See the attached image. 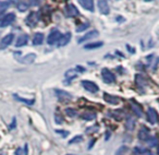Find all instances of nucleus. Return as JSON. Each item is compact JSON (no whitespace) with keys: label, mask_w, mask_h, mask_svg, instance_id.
Instances as JSON below:
<instances>
[{"label":"nucleus","mask_w":159,"mask_h":155,"mask_svg":"<svg viewBox=\"0 0 159 155\" xmlns=\"http://www.w3.org/2000/svg\"><path fill=\"white\" fill-rule=\"evenodd\" d=\"M16 21V14L14 13H8L3 16L2 18H0V27H7L11 25L12 23Z\"/></svg>","instance_id":"f257e3e1"},{"label":"nucleus","mask_w":159,"mask_h":155,"mask_svg":"<svg viewBox=\"0 0 159 155\" xmlns=\"http://www.w3.org/2000/svg\"><path fill=\"white\" fill-rule=\"evenodd\" d=\"M61 35L62 34L60 33L59 30H52V31L49 33V35L47 36V44L50 45V46L55 45L56 43H58V40L61 37Z\"/></svg>","instance_id":"f03ea898"},{"label":"nucleus","mask_w":159,"mask_h":155,"mask_svg":"<svg viewBox=\"0 0 159 155\" xmlns=\"http://www.w3.org/2000/svg\"><path fill=\"white\" fill-rule=\"evenodd\" d=\"M13 40H14V34L13 33L7 34V35H6L5 37H3L2 40H1V42H0V49H6V48H8V47H9L10 45L12 44Z\"/></svg>","instance_id":"7ed1b4c3"},{"label":"nucleus","mask_w":159,"mask_h":155,"mask_svg":"<svg viewBox=\"0 0 159 155\" xmlns=\"http://www.w3.org/2000/svg\"><path fill=\"white\" fill-rule=\"evenodd\" d=\"M82 87H84L86 91L91 92V93H97L99 87L96 83L92 82V81H89V80H84L82 81Z\"/></svg>","instance_id":"20e7f679"},{"label":"nucleus","mask_w":159,"mask_h":155,"mask_svg":"<svg viewBox=\"0 0 159 155\" xmlns=\"http://www.w3.org/2000/svg\"><path fill=\"white\" fill-rule=\"evenodd\" d=\"M102 77L106 83H113L116 81V77L109 69L104 68L102 70Z\"/></svg>","instance_id":"39448f33"},{"label":"nucleus","mask_w":159,"mask_h":155,"mask_svg":"<svg viewBox=\"0 0 159 155\" xmlns=\"http://www.w3.org/2000/svg\"><path fill=\"white\" fill-rule=\"evenodd\" d=\"M158 114H157V110L154 108V107H149L147 110V120L149 121V124H155L158 122Z\"/></svg>","instance_id":"423d86ee"},{"label":"nucleus","mask_w":159,"mask_h":155,"mask_svg":"<svg viewBox=\"0 0 159 155\" xmlns=\"http://www.w3.org/2000/svg\"><path fill=\"white\" fill-rule=\"evenodd\" d=\"M97 7L99 12L102 14H104V16H108L110 13V8H109V5L106 0H98Z\"/></svg>","instance_id":"0eeeda50"},{"label":"nucleus","mask_w":159,"mask_h":155,"mask_svg":"<svg viewBox=\"0 0 159 155\" xmlns=\"http://www.w3.org/2000/svg\"><path fill=\"white\" fill-rule=\"evenodd\" d=\"M64 12H66V16H70V18H73V16H77L80 14L77 8L75 7L74 5H72V3H69V5H66V7H64Z\"/></svg>","instance_id":"6e6552de"},{"label":"nucleus","mask_w":159,"mask_h":155,"mask_svg":"<svg viewBox=\"0 0 159 155\" xmlns=\"http://www.w3.org/2000/svg\"><path fill=\"white\" fill-rule=\"evenodd\" d=\"M25 23L29 25L30 27H34L38 23V14L36 12H31V13L27 16Z\"/></svg>","instance_id":"1a4fd4ad"},{"label":"nucleus","mask_w":159,"mask_h":155,"mask_svg":"<svg viewBox=\"0 0 159 155\" xmlns=\"http://www.w3.org/2000/svg\"><path fill=\"white\" fill-rule=\"evenodd\" d=\"M98 34H99V32L98 31H96V30H92V31H89V33L85 34L84 36H82L81 38H79L77 43H79V44H82V43H84V42H87V40H92V38L98 36Z\"/></svg>","instance_id":"9d476101"},{"label":"nucleus","mask_w":159,"mask_h":155,"mask_svg":"<svg viewBox=\"0 0 159 155\" xmlns=\"http://www.w3.org/2000/svg\"><path fill=\"white\" fill-rule=\"evenodd\" d=\"M80 5L82 6L85 10L93 12L95 9V5H94V0H79Z\"/></svg>","instance_id":"9b49d317"},{"label":"nucleus","mask_w":159,"mask_h":155,"mask_svg":"<svg viewBox=\"0 0 159 155\" xmlns=\"http://www.w3.org/2000/svg\"><path fill=\"white\" fill-rule=\"evenodd\" d=\"M71 33H64V34H62L61 35V37L59 38V40H58V43H57V46L58 47H63V46H66V45H68L69 44V42L71 40Z\"/></svg>","instance_id":"f8f14e48"},{"label":"nucleus","mask_w":159,"mask_h":155,"mask_svg":"<svg viewBox=\"0 0 159 155\" xmlns=\"http://www.w3.org/2000/svg\"><path fill=\"white\" fill-rule=\"evenodd\" d=\"M104 100L106 103L111 104V105H118L120 103V98L118 97V96L111 95V94H108V93H104Z\"/></svg>","instance_id":"ddd939ff"},{"label":"nucleus","mask_w":159,"mask_h":155,"mask_svg":"<svg viewBox=\"0 0 159 155\" xmlns=\"http://www.w3.org/2000/svg\"><path fill=\"white\" fill-rule=\"evenodd\" d=\"M55 93L57 95V97L59 100H72V95L70 93H68L66 91H63V90H59V89H56L55 90Z\"/></svg>","instance_id":"4468645a"},{"label":"nucleus","mask_w":159,"mask_h":155,"mask_svg":"<svg viewBox=\"0 0 159 155\" xmlns=\"http://www.w3.org/2000/svg\"><path fill=\"white\" fill-rule=\"evenodd\" d=\"M137 138H139L141 141H144L146 142L147 141V139L149 138V130H148L146 127H142L141 129H139V134H137Z\"/></svg>","instance_id":"2eb2a0df"},{"label":"nucleus","mask_w":159,"mask_h":155,"mask_svg":"<svg viewBox=\"0 0 159 155\" xmlns=\"http://www.w3.org/2000/svg\"><path fill=\"white\" fill-rule=\"evenodd\" d=\"M131 108H132V111L137 117H142L143 116V109H142L141 105L137 104L135 101H131Z\"/></svg>","instance_id":"dca6fc26"},{"label":"nucleus","mask_w":159,"mask_h":155,"mask_svg":"<svg viewBox=\"0 0 159 155\" xmlns=\"http://www.w3.org/2000/svg\"><path fill=\"white\" fill-rule=\"evenodd\" d=\"M29 40H30L29 35H26V34H22V35L19 36L18 40H16V47H23V46H25V45H27Z\"/></svg>","instance_id":"f3484780"},{"label":"nucleus","mask_w":159,"mask_h":155,"mask_svg":"<svg viewBox=\"0 0 159 155\" xmlns=\"http://www.w3.org/2000/svg\"><path fill=\"white\" fill-rule=\"evenodd\" d=\"M35 59H36V55L33 53H31V54H27L26 56H24V57L21 58L20 62L23 64H30V63H33Z\"/></svg>","instance_id":"a211bd4d"},{"label":"nucleus","mask_w":159,"mask_h":155,"mask_svg":"<svg viewBox=\"0 0 159 155\" xmlns=\"http://www.w3.org/2000/svg\"><path fill=\"white\" fill-rule=\"evenodd\" d=\"M44 42V34L38 32V33H35L33 37V45L34 46H39V45L43 44Z\"/></svg>","instance_id":"6ab92c4d"},{"label":"nucleus","mask_w":159,"mask_h":155,"mask_svg":"<svg viewBox=\"0 0 159 155\" xmlns=\"http://www.w3.org/2000/svg\"><path fill=\"white\" fill-rule=\"evenodd\" d=\"M124 127H125V129H126V130H129V131L134 130V128H135V119H134V118H132L131 116H129V117L126 118V120H125Z\"/></svg>","instance_id":"aec40b11"},{"label":"nucleus","mask_w":159,"mask_h":155,"mask_svg":"<svg viewBox=\"0 0 159 155\" xmlns=\"http://www.w3.org/2000/svg\"><path fill=\"white\" fill-rule=\"evenodd\" d=\"M13 97H14V100H16V101H19V102H21V103H24V104H26V105H33L34 103H35V101L34 100H29V98H24V97H22V96H19V95H16V94H13Z\"/></svg>","instance_id":"412c9836"},{"label":"nucleus","mask_w":159,"mask_h":155,"mask_svg":"<svg viewBox=\"0 0 159 155\" xmlns=\"http://www.w3.org/2000/svg\"><path fill=\"white\" fill-rule=\"evenodd\" d=\"M104 45L102 42H95V43H89L84 46L85 49H96V48H100V47Z\"/></svg>","instance_id":"4be33fe9"},{"label":"nucleus","mask_w":159,"mask_h":155,"mask_svg":"<svg viewBox=\"0 0 159 155\" xmlns=\"http://www.w3.org/2000/svg\"><path fill=\"white\" fill-rule=\"evenodd\" d=\"M11 6V2L8 1V0H3V1H0V14L6 12V10H8Z\"/></svg>","instance_id":"5701e85b"},{"label":"nucleus","mask_w":159,"mask_h":155,"mask_svg":"<svg viewBox=\"0 0 159 155\" xmlns=\"http://www.w3.org/2000/svg\"><path fill=\"white\" fill-rule=\"evenodd\" d=\"M81 118L86 120V121H92V120L96 119V114L95 113H84V114H82Z\"/></svg>","instance_id":"b1692460"},{"label":"nucleus","mask_w":159,"mask_h":155,"mask_svg":"<svg viewBox=\"0 0 159 155\" xmlns=\"http://www.w3.org/2000/svg\"><path fill=\"white\" fill-rule=\"evenodd\" d=\"M64 113H66V115L68 116V117H71V118L76 117V115H77V111L75 110L74 108H70V107H68V108H66V110H64Z\"/></svg>","instance_id":"393cba45"},{"label":"nucleus","mask_w":159,"mask_h":155,"mask_svg":"<svg viewBox=\"0 0 159 155\" xmlns=\"http://www.w3.org/2000/svg\"><path fill=\"white\" fill-rule=\"evenodd\" d=\"M128 150H129L128 146H126V145H122V146H120V148H118L117 151H116L115 155H125L126 152H128Z\"/></svg>","instance_id":"a878e982"},{"label":"nucleus","mask_w":159,"mask_h":155,"mask_svg":"<svg viewBox=\"0 0 159 155\" xmlns=\"http://www.w3.org/2000/svg\"><path fill=\"white\" fill-rule=\"evenodd\" d=\"M146 142L148 143L149 148H154V146H156L157 144H158V140H157L156 137H149Z\"/></svg>","instance_id":"bb28decb"},{"label":"nucleus","mask_w":159,"mask_h":155,"mask_svg":"<svg viewBox=\"0 0 159 155\" xmlns=\"http://www.w3.org/2000/svg\"><path fill=\"white\" fill-rule=\"evenodd\" d=\"M27 8H29V5H27L25 1H19L18 2V9L20 10L21 12H24V11H26L27 10Z\"/></svg>","instance_id":"cd10ccee"},{"label":"nucleus","mask_w":159,"mask_h":155,"mask_svg":"<svg viewBox=\"0 0 159 155\" xmlns=\"http://www.w3.org/2000/svg\"><path fill=\"white\" fill-rule=\"evenodd\" d=\"M53 118H55V122H56L57 124H63L64 120H63V117H62L61 114L56 113V114H55V117H53Z\"/></svg>","instance_id":"c85d7f7f"},{"label":"nucleus","mask_w":159,"mask_h":155,"mask_svg":"<svg viewBox=\"0 0 159 155\" xmlns=\"http://www.w3.org/2000/svg\"><path fill=\"white\" fill-rule=\"evenodd\" d=\"M89 26V23H82V24H80L79 26L76 27V32L77 33H81V32L85 31Z\"/></svg>","instance_id":"c756f323"},{"label":"nucleus","mask_w":159,"mask_h":155,"mask_svg":"<svg viewBox=\"0 0 159 155\" xmlns=\"http://www.w3.org/2000/svg\"><path fill=\"white\" fill-rule=\"evenodd\" d=\"M148 150H146V148H139V146H136V148H134V153H136V154H146V152H147Z\"/></svg>","instance_id":"7c9ffc66"},{"label":"nucleus","mask_w":159,"mask_h":155,"mask_svg":"<svg viewBox=\"0 0 159 155\" xmlns=\"http://www.w3.org/2000/svg\"><path fill=\"white\" fill-rule=\"evenodd\" d=\"M82 140H83V137H82V135H76V137H74L73 139H71L70 141H69V144L77 143V142H81Z\"/></svg>","instance_id":"2f4dec72"},{"label":"nucleus","mask_w":159,"mask_h":155,"mask_svg":"<svg viewBox=\"0 0 159 155\" xmlns=\"http://www.w3.org/2000/svg\"><path fill=\"white\" fill-rule=\"evenodd\" d=\"M76 77V73H75V70H68L66 72V78H71V80L74 79Z\"/></svg>","instance_id":"473e14b6"},{"label":"nucleus","mask_w":159,"mask_h":155,"mask_svg":"<svg viewBox=\"0 0 159 155\" xmlns=\"http://www.w3.org/2000/svg\"><path fill=\"white\" fill-rule=\"evenodd\" d=\"M99 129V126L98 124H95L93 127H89V128L86 129V133H93V132H97V130Z\"/></svg>","instance_id":"72a5a7b5"},{"label":"nucleus","mask_w":159,"mask_h":155,"mask_svg":"<svg viewBox=\"0 0 159 155\" xmlns=\"http://www.w3.org/2000/svg\"><path fill=\"white\" fill-rule=\"evenodd\" d=\"M56 133L61 135L62 138H66L69 135V131H66V130H56Z\"/></svg>","instance_id":"f704fd0d"},{"label":"nucleus","mask_w":159,"mask_h":155,"mask_svg":"<svg viewBox=\"0 0 159 155\" xmlns=\"http://www.w3.org/2000/svg\"><path fill=\"white\" fill-rule=\"evenodd\" d=\"M16 118H13V120H12V124H11V127H9V129H13V128H16Z\"/></svg>","instance_id":"c9c22d12"},{"label":"nucleus","mask_w":159,"mask_h":155,"mask_svg":"<svg viewBox=\"0 0 159 155\" xmlns=\"http://www.w3.org/2000/svg\"><path fill=\"white\" fill-rule=\"evenodd\" d=\"M76 70H80V72H84V71H85V68H83L82 66H77V67H76Z\"/></svg>","instance_id":"e433bc0d"},{"label":"nucleus","mask_w":159,"mask_h":155,"mask_svg":"<svg viewBox=\"0 0 159 155\" xmlns=\"http://www.w3.org/2000/svg\"><path fill=\"white\" fill-rule=\"evenodd\" d=\"M95 141H96V140H95V139H93V140H92V142H91V144H89V148H92V146H93V144H94V143H95Z\"/></svg>","instance_id":"4c0bfd02"},{"label":"nucleus","mask_w":159,"mask_h":155,"mask_svg":"<svg viewBox=\"0 0 159 155\" xmlns=\"http://www.w3.org/2000/svg\"><path fill=\"white\" fill-rule=\"evenodd\" d=\"M16 155H22L21 154V148H18V150L16 151Z\"/></svg>","instance_id":"58836bf2"},{"label":"nucleus","mask_w":159,"mask_h":155,"mask_svg":"<svg viewBox=\"0 0 159 155\" xmlns=\"http://www.w3.org/2000/svg\"><path fill=\"white\" fill-rule=\"evenodd\" d=\"M109 135H110V133H109L108 131H107V135H105V140H106V141L109 139Z\"/></svg>","instance_id":"ea45409f"},{"label":"nucleus","mask_w":159,"mask_h":155,"mask_svg":"<svg viewBox=\"0 0 159 155\" xmlns=\"http://www.w3.org/2000/svg\"><path fill=\"white\" fill-rule=\"evenodd\" d=\"M25 154H27V144H25V151H24Z\"/></svg>","instance_id":"a19ab883"},{"label":"nucleus","mask_w":159,"mask_h":155,"mask_svg":"<svg viewBox=\"0 0 159 155\" xmlns=\"http://www.w3.org/2000/svg\"><path fill=\"white\" fill-rule=\"evenodd\" d=\"M146 155H152V152H149V151H147V152H146Z\"/></svg>","instance_id":"79ce46f5"},{"label":"nucleus","mask_w":159,"mask_h":155,"mask_svg":"<svg viewBox=\"0 0 159 155\" xmlns=\"http://www.w3.org/2000/svg\"><path fill=\"white\" fill-rule=\"evenodd\" d=\"M144 1H146V2H149V1H152V0H144Z\"/></svg>","instance_id":"37998d69"},{"label":"nucleus","mask_w":159,"mask_h":155,"mask_svg":"<svg viewBox=\"0 0 159 155\" xmlns=\"http://www.w3.org/2000/svg\"><path fill=\"white\" fill-rule=\"evenodd\" d=\"M157 153H158V155H159V146H158V150H157Z\"/></svg>","instance_id":"c03bdc74"},{"label":"nucleus","mask_w":159,"mask_h":155,"mask_svg":"<svg viewBox=\"0 0 159 155\" xmlns=\"http://www.w3.org/2000/svg\"><path fill=\"white\" fill-rule=\"evenodd\" d=\"M68 155H71V154H68Z\"/></svg>","instance_id":"a18cd8bd"},{"label":"nucleus","mask_w":159,"mask_h":155,"mask_svg":"<svg viewBox=\"0 0 159 155\" xmlns=\"http://www.w3.org/2000/svg\"><path fill=\"white\" fill-rule=\"evenodd\" d=\"M0 155H1V154H0Z\"/></svg>","instance_id":"49530a36"}]
</instances>
